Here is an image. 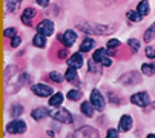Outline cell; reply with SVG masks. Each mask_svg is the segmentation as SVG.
Instances as JSON below:
<instances>
[{"instance_id": "obj_12", "label": "cell", "mask_w": 155, "mask_h": 138, "mask_svg": "<svg viewBox=\"0 0 155 138\" xmlns=\"http://www.w3.org/2000/svg\"><path fill=\"white\" fill-rule=\"evenodd\" d=\"M132 127H134V118H132L129 113H123L118 120V130L120 132H129Z\"/></svg>"}, {"instance_id": "obj_32", "label": "cell", "mask_w": 155, "mask_h": 138, "mask_svg": "<svg viewBox=\"0 0 155 138\" xmlns=\"http://www.w3.org/2000/svg\"><path fill=\"white\" fill-rule=\"evenodd\" d=\"M144 55L149 60H155V48H153V46H147L146 51H144Z\"/></svg>"}, {"instance_id": "obj_27", "label": "cell", "mask_w": 155, "mask_h": 138, "mask_svg": "<svg viewBox=\"0 0 155 138\" xmlns=\"http://www.w3.org/2000/svg\"><path fill=\"white\" fill-rule=\"evenodd\" d=\"M49 80L54 81V83H61V81L66 80V78H64V75H61L58 71H52V72H49Z\"/></svg>"}, {"instance_id": "obj_34", "label": "cell", "mask_w": 155, "mask_h": 138, "mask_svg": "<svg viewBox=\"0 0 155 138\" xmlns=\"http://www.w3.org/2000/svg\"><path fill=\"white\" fill-rule=\"evenodd\" d=\"M15 31H17V29H15V28H12V26H11V28H6V29L3 31V35H5V37H8V38H9V37H11V38H14V37H15Z\"/></svg>"}, {"instance_id": "obj_11", "label": "cell", "mask_w": 155, "mask_h": 138, "mask_svg": "<svg viewBox=\"0 0 155 138\" xmlns=\"http://www.w3.org/2000/svg\"><path fill=\"white\" fill-rule=\"evenodd\" d=\"M141 81V77H138V72L132 71V72H126L120 77V83L124 84V86H134L137 83Z\"/></svg>"}, {"instance_id": "obj_25", "label": "cell", "mask_w": 155, "mask_h": 138, "mask_svg": "<svg viewBox=\"0 0 155 138\" xmlns=\"http://www.w3.org/2000/svg\"><path fill=\"white\" fill-rule=\"evenodd\" d=\"M140 69H141L143 75H147V77L155 75V63H143Z\"/></svg>"}, {"instance_id": "obj_21", "label": "cell", "mask_w": 155, "mask_h": 138, "mask_svg": "<svg viewBox=\"0 0 155 138\" xmlns=\"http://www.w3.org/2000/svg\"><path fill=\"white\" fill-rule=\"evenodd\" d=\"M66 98L69 101H78L83 98V90L81 89H69L68 94H66Z\"/></svg>"}, {"instance_id": "obj_30", "label": "cell", "mask_w": 155, "mask_h": 138, "mask_svg": "<svg viewBox=\"0 0 155 138\" xmlns=\"http://www.w3.org/2000/svg\"><path fill=\"white\" fill-rule=\"evenodd\" d=\"M104 138H120V130H118V129H114V127H110V129H107Z\"/></svg>"}, {"instance_id": "obj_37", "label": "cell", "mask_w": 155, "mask_h": 138, "mask_svg": "<svg viewBox=\"0 0 155 138\" xmlns=\"http://www.w3.org/2000/svg\"><path fill=\"white\" fill-rule=\"evenodd\" d=\"M35 2H37V3L40 5V6H48L51 0H35Z\"/></svg>"}, {"instance_id": "obj_15", "label": "cell", "mask_w": 155, "mask_h": 138, "mask_svg": "<svg viewBox=\"0 0 155 138\" xmlns=\"http://www.w3.org/2000/svg\"><path fill=\"white\" fill-rule=\"evenodd\" d=\"M80 113L83 115V117L86 118H92L95 115V107L92 106V103L87 100V101H81L80 104Z\"/></svg>"}, {"instance_id": "obj_18", "label": "cell", "mask_w": 155, "mask_h": 138, "mask_svg": "<svg viewBox=\"0 0 155 138\" xmlns=\"http://www.w3.org/2000/svg\"><path fill=\"white\" fill-rule=\"evenodd\" d=\"M23 110H25V107H23V104H20V103H15V104H12L11 107H9V117L12 118V120H17V118H20L21 117V113H23Z\"/></svg>"}, {"instance_id": "obj_17", "label": "cell", "mask_w": 155, "mask_h": 138, "mask_svg": "<svg viewBox=\"0 0 155 138\" xmlns=\"http://www.w3.org/2000/svg\"><path fill=\"white\" fill-rule=\"evenodd\" d=\"M63 100H64V95L61 94V92H55L52 97H49V101H48V103H49V107H52V109L61 107Z\"/></svg>"}, {"instance_id": "obj_39", "label": "cell", "mask_w": 155, "mask_h": 138, "mask_svg": "<svg viewBox=\"0 0 155 138\" xmlns=\"http://www.w3.org/2000/svg\"><path fill=\"white\" fill-rule=\"evenodd\" d=\"M146 138H155V133H147V136Z\"/></svg>"}, {"instance_id": "obj_2", "label": "cell", "mask_w": 155, "mask_h": 138, "mask_svg": "<svg viewBox=\"0 0 155 138\" xmlns=\"http://www.w3.org/2000/svg\"><path fill=\"white\" fill-rule=\"evenodd\" d=\"M49 117H51L54 121H57V123H63V124H72V123H74L72 113H71L68 109H64V107H57V109L51 110Z\"/></svg>"}, {"instance_id": "obj_24", "label": "cell", "mask_w": 155, "mask_h": 138, "mask_svg": "<svg viewBox=\"0 0 155 138\" xmlns=\"http://www.w3.org/2000/svg\"><path fill=\"white\" fill-rule=\"evenodd\" d=\"M32 44L35 46V48H45V46H46V37L37 32L32 37Z\"/></svg>"}, {"instance_id": "obj_1", "label": "cell", "mask_w": 155, "mask_h": 138, "mask_svg": "<svg viewBox=\"0 0 155 138\" xmlns=\"http://www.w3.org/2000/svg\"><path fill=\"white\" fill-rule=\"evenodd\" d=\"M77 28L86 34H95V35H106L115 31V25L106 26V25H95V23H81Z\"/></svg>"}, {"instance_id": "obj_9", "label": "cell", "mask_w": 155, "mask_h": 138, "mask_svg": "<svg viewBox=\"0 0 155 138\" xmlns=\"http://www.w3.org/2000/svg\"><path fill=\"white\" fill-rule=\"evenodd\" d=\"M57 38H58L60 43H63L66 46V48H71V46H74V43L77 40V34H75V31L68 29V31H64L63 34H58Z\"/></svg>"}, {"instance_id": "obj_35", "label": "cell", "mask_w": 155, "mask_h": 138, "mask_svg": "<svg viewBox=\"0 0 155 138\" xmlns=\"http://www.w3.org/2000/svg\"><path fill=\"white\" fill-rule=\"evenodd\" d=\"M21 43V37L20 35H15L14 38H11V48H18Z\"/></svg>"}, {"instance_id": "obj_13", "label": "cell", "mask_w": 155, "mask_h": 138, "mask_svg": "<svg viewBox=\"0 0 155 138\" xmlns=\"http://www.w3.org/2000/svg\"><path fill=\"white\" fill-rule=\"evenodd\" d=\"M66 64L68 67H75V69H81L84 66V58L81 52H74L68 60H66Z\"/></svg>"}, {"instance_id": "obj_16", "label": "cell", "mask_w": 155, "mask_h": 138, "mask_svg": "<svg viewBox=\"0 0 155 138\" xmlns=\"http://www.w3.org/2000/svg\"><path fill=\"white\" fill-rule=\"evenodd\" d=\"M35 15H37V11L34 9V8H26L23 12H21V23L23 25H26V26H31L32 25V20L35 18Z\"/></svg>"}, {"instance_id": "obj_4", "label": "cell", "mask_w": 155, "mask_h": 138, "mask_svg": "<svg viewBox=\"0 0 155 138\" xmlns=\"http://www.w3.org/2000/svg\"><path fill=\"white\" fill-rule=\"evenodd\" d=\"M71 138H98V130H97L94 126L83 124L81 127H78V129L71 135Z\"/></svg>"}, {"instance_id": "obj_28", "label": "cell", "mask_w": 155, "mask_h": 138, "mask_svg": "<svg viewBox=\"0 0 155 138\" xmlns=\"http://www.w3.org/2000/svg\"><path fill=\"white\" fill-rule=\"evenodd\" d=\"M152 38H155V21L150 25V28H147V31L144 32V41H150Z\"/></svg>"}, {"instance_id": "obj_3", "label": "cell", "mask_w": 155, "mask_h": 138, "mask_svg": "<svg viewBox=\"0 0 155 138\" xmlns=\"http://www.w3.org/2000/svg\"><path fill=\"white\" fill-rule=\"evenodd\" d=\"M28 129V124L25 120L21 118H17V120H11L9 123H6V127L5 130L11 135H20V133H25Z\"/></svg>"}, {"instance_id": "obj_33", "label": "cell", "mask_w": 155, "mask_h": 138, "mask_svg": "<svg viewBox=\"0 0 155 138\" xmlns=\"http://www.w3.org/2000/svg\"><path fill=\"white\" fill-rule=\"evenodd\" d=\"M89 72H94V74H100V69H98V63H95L92 58L89 60Z\"/></svg>"}, {"instance_id": "obj_10", "label": "cell", "mask_w": 155, "mask_h": 138, "mask_svg": "<svg viewBox=\"0 0 155 138\" xmlns=\"http://www.w3.org/2000/svg\"><path fill=\"white\" fill-rule=\"evenodd\" d=\"M35 29H37L38 34L45 35V37H49L51 34H54V23H52L51 20L45 18V20H41V21L38 23Z\"/></svg>"}, {"instance_id": "obj_38", "label": "cell", "mask_w": 155, "mask_h": 138, "mask_svg": "<svg viewBox=\"0 0 155 138\" xmlns=\"http://www.w3.org/2000/svg\"><path fill=\"white\" fill-rule=\"evenodd\" d=\"M48 135H49V136H55V133H54L52 130H48Z\"/></svg>"}, {"instance_id": "obj_40", "label": "cell", "mask_w": 155, "mask_h": 138, "mask_svg": "<svg viewBox=\"0 0 155 138\" xmlns=\"http://www.w3.org/2000/svg\"><path fill=\"white\" fill-rule=\"evenodd\" d=\"M18 2H21V0H18Z\"/></svg>"}, {"instance_id": "obj_7", "label": "cell", "mask_w": 155, "mask_h": 138, "mask_svg": "<svg viewBox=\"0 0 155 138\" xmlns=\"http://www.w3.org/2000/svg\"><path fill=\"white\" fill-rule=\"evenodd\" d=\"M89 101L92 103V106H94L95 110H98V112H103L104 107H106V100H104L103 94H101L98 89H92V90H91Z\"/></svg>"}, {"instance_id": "obj_5", "label": "cell", "mask_w": 155, "mask_h": 138, "mask_svg": "<svg viewBox=\"0 0 155 138\" xmlns=\"http://www.w3.org/2000/svg\"><path fill=\"white\" fill-rule=\"evenodd\" d=\"M31 90H32V94L40 97V98H46V97H52L55 92L54 89L49 86V84H45V83H35L31 86Z\"/></svg>"}, {"instance_id": "obj_19", "label": "cell", "mask_w": 155, "mask_h": 138, "mask_svg": "<svg viewBox=\"0 0 155 138\" xmlns=\"http://www.w3.org/2000/svg\"><path fill=\"white\" fill-rule=\"evenodd\" d=\"M64 78H66V81H69V83H77L78 81V69L68 67L66 72H64Z\"/></svg>"}, {"instance_id": "obj_29", "label": "cell", "mask_w": 155, "mask_h": 138, "mask_svg": "<svg viewBox=\"0 0 155 138\" xmlns=\"http://www.w3.org/2000/svg\"><path fill=\"white\" fill-rule=\"evenodd\" d=\"M126 15H127V18L132 20V21H141V20H143V17H141L137 11H134V9H129V11L126 12Z\"/></svg>"}, {"instance_id": "obj_31", "label": "cell", "mask_w": 155, "mask_h": 138, "mask_svg": "<svg viewBox=\"0 0 155 138\" xmlns=\"http://www.w3.org/2000/svg\"><path fill=\"white\" fill-rule=\"evenodd\" d=\"M17 3H18V0H6V9H8V12H14L15 8H17Z\"/></svg>"}, {"instance_id": "obj_26", "label": "cell", "mask_w": 155, "mask_h": 138, "mask_svg": "<svg viewBox=\"0 0 155 138\" xmlns=\"http://www.w3.org/2000/svg\"><path fill=\"white\" fill-rule=\"evenodd\" d=\"M127 44H129V48L132 49V52L134 54H137L138 51H140V40H137V38H129L127 40Z\"/></svg>"}, {"instance_id": "obj_6", "label": "cell", "mask_w": 155, "mask_h": 138, "mask_svg": "<svg viewBox=\"0 0 155 138\" xmlns=\"http://www.w3.org/2000/svg\"><path fill=\"white\" fill-rule=\"evenodd\" d=\"M129 101L134 104V106H138V107H147L150 104V97L147 92L144 90H140V92H135V94H132Z\"/></svg>"}, {"instance_id": "obj_23", "label": "cell", "mask_w": 155, "mask_h": 138, "mask_svg": "<svg viewBox=\"0 0 155 138\" xmlns=\"http://www.w3.org/2000/svg\"><path fill=\"white\" fill-rule=\"evenodd\" d=\"M120 44L121 41L118 38H112V40H109L107 44H106V49H107V55H114V49L120 48Z\"/></svg>"}, {"instance_id": "obj_14", "label": "cell", "mask_w": 155, "mask_h": 138, "mask_svg": "<svg viewBox=\"0 0 155 138\" xmlns=\"http://www.w3.org/2000/svg\"><path fill=\"white\" fill-rule=\"evenodd\" d=\"M49 113H51V110L48 107L38 106V107H34L31 110V118L35 120V121H41V120H45L46 117H49Z\"/></svg>"}, {"instance_id": "obj_22", "label": "cell", "mask_w": 155, "mask_h": 138, "mask_svg": "<svg viewBox=\"0 0 155 138\" xmlns=\"http://www.w3.org/2000/svg\"><path fill=\"white\" fill-rule=\"evenodd\" d=\"M137 12L141 15V17H146L149 12H150V6H149V2L147 0H141L137 6Z\"/></svg>"}, {"instance_id": "obj_8", "label": "cell", "mask_w": 155, "mask_h": 138, "mask_svg": "<svg viewBox=\"0 0 155 138\" xmlns=\"http://www.w3.org/2000/svg\"><path fill=\"white\" fill-rule=\"evenodd\" d=\"M92 60L95 63H98L100 66H104V67H110L112 66V60L107 57V49L106 48H98L94 55H92Z\"/></svg>"}, {"instance_id": "obj_36", "label": "cell", "mask_w": 155, "mask_h": 138, "mask_svg": "<svg viewBox=\"0 0 155 138\" xmlns=\"http://www.w3.org/2000/svg\"><path fill=\"white\" fill-rule=\"evenodd\" d=\"M69 57H71V55H69V51H68V49L63 48V49L58 51V58H69Z\"/></svg>"}, {"instance_id": "obj_20", "label": "cell", "mask_w": 155, "mask_h": 138, "mask_svg": "<svg viewBox=\"0 0 155 138\" xmlns=\"http://www.w3.org/2000/svg\"><path fill=\"white\" fill-rule=\"evenodd\" d=\"M95 46V40L94 38H91V37H87V38H84L83 41H81V44H80V49H78V52H89L92 48Z\"/></svg>"}]
</instances>
